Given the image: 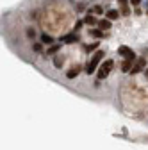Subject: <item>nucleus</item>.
Here are the masks:
<instances>
[{
    "label": "nucleus",
    "mask_w": 148,
    "mask_h": 150,
    "mask_svg": "<svg viewBox=\"0 0 148 150\" xmlns=\"http://www.w3.org/2000/svg\"><path fill=\"white\" fill-rule=\"evenodd\" d=\"M104 50H97L93 55H91V59L87 61V64H86V73L87 75H91V73H95L97 71V68H100V63H102V59H104Z\"/></svg>",
    "instance_id": "obj_1"
},
{
    "label": "nucleus",
    "mask_w": 148,
    "mask_h": 150,
    "mask_svg": "<svg viewBox=\"0 0 148 150\" xmlns=\"http://www.w3.org/2000/svg\"><path fill=\"white\" fill-rule=\"evenodd\" d=\"M113 66H114V61H113V59H105V61L100 64V68L97 70V79H98V81L105 79L107 75L111 73V70H113Z\"/></svg>",
    "instance_id": "obj_2"
},
{
    "label": "nucleus",
    "mask_w": 148,
    "mask_h": 150,
    "mask_svg": "<svg viewBox=\"0 0 148 150\" xmlns=\"http://www.w3.org/2000/svg\"><path fill=\"white\" fill-rule=\"evenodd\" d=\"M118 55H121L123 59H130V61H136V52L132 48H128V47H120L118 48Z\"/></svg>",
    "instance_id": "obj_3"
},
{
    "label": "nucleus",
    "mask_w": 148,
    "mask_h": 150,
    "mask_svg": "<svg viewBox=\"0 0 148 150\" xmlns=\"http://www.w3.org/2000/svg\"><path fill=\"white\" fill-rule=\"evenodd\" d=\"M61 41L66 43V45H73L79 41V34L77 32H71V34H66V36H61Z\"/></svg>",
    "instance_id": "obj_4"
},
{
    "label": "nucleus",
    "mask_w": 148,
    "mask_h": 150,
    "mask_svg": "<svg viewBox=\"0 0 148 150\" xmlns=\"http://www.w3.org/2000/svg\"><path fill=\"white\" fill-rule=\"evenodd\" d=\"M146 68V59L144 57H139L136 63H134V66H132V71L130 73H139V71H143Z\"/></svg>",
    "instance_id": "obj_5"
},
{
    "label": "nucleus",
    "mask_w": 148,
    "mask_h": 150,
    "mask_svg": "<svg viewBox=\"0 0 148 150\" xmlns=\"http://www.w3.org/2000/svg\"><path fill=\"white\" fill-rule=\"evenodd\" d=\"M120 14H121V13H120L118 9H109V11L105 13V18H107L109 22H113V20H118Z\"/></svg>",
    "instance_id": "obj_6"
},
{
    "label": "nucleus",
    "mask_w": 148,
    "mask_h": 150,
    "mask_svg": "<svg viewBox=\"0 0 148 150\" xmlns=\"http://www.w3.org/2000/svg\"><path fill=\"white\" fill-rule=\"evenodd\" d=\"M132 66H134V61H130V59H125V61L121 63V71H125V73H130V71H132Z\"/></svg>",
    "instance_id": "obj_7"
},
{
    "label": "nucleus",
    "mask_w": 148,
    "mask_h": 150,
    "mask_svg": "<svg viewBox=\"0 0 148 150\" xmlns=\"http://www.w3.org/2000/svg\"><path fill=\"white\" fill-rule=\"evenodd\" d=\"M97 27H98L102 32H104V30H109V29H111V22L107 20V18H102V20H98V25H97Z\"/></svg>",
    "instance_id": "obj_8"
},
{
    "label": "nucleus",
    "mask_w": 148,
    "mask_h": 150,
    "mask_svg": "<svg viewBox=\"0 0 148 150\" xmlns=\"http://www.w3.org/2000/svg\"><path fill=\"white\" fill-rule=\"evenodd\" d=\"M79 73H80V66H73V68H70V70L66 71V77H68V79H75Z\"/></svg>",
    "instance_id": "obj_9"
},
{
    "label": "nucleus",
    "mask_w": 148,
    "mask_h": 150,
    "mask_svg": "<svg viewBox=\"0 0 148 150\" xmlns=\"http://www.w3.org/2000/svg\"><path fill=\"white\" fill-rule=\"evenodd\" d=\"M84 23H86V25H98V20H97L93 14H87V16L84 18Z\"/></svg>",
    "instance_id": "obj_10"
},
{
    "label": "nucleus",
    "mask_w": 148,
    "mask_h": 150,
    "mask_svg": "<svg viewBox=\"0 0 148 150\" xmlns=\"http://www.w3.org/2000/svg\"><path fill=\"white\" fill-rule=\"evenodd\" d=\"M63 64H64V57H63L61 54H57V55L54 57V66H55V68H61Z\"/></svg>",
    "instance_id": "obj_11"
},
{
    "label": "nucleus",
    "mask_w": 148,
    "mask_h": 150,
    "mask_svg": "<svg viewBox=\"0 0 148 150\" xmlns=\"http://www.w3.org/2000/svg\"><path fill=\"white\" fill-rule=\"evenodd\" d=\"M41 43H43V45H52V43H54L52 36L47 34V32H43V34H41Z\"/></svg>",
    "instance_id": "obj_12"
},
{
    "label": "nucleus",
    "mask_w": 148,
    "mask_h": 150,
    "mask_svg": "<svg viewBox=\"0 0 148 150\" xmlns=\"http://www.w3.org/2000/svg\"><path fill=\"white\" fill-rule=\"evenodd\" d=\"M59 50H61V45H52V47H50V48L47 50V54H45V55H52V54H57Z\"/></svg>",
    "instance_id": "obj_13"
},
{
    "label": "nucleus",
    "mask_w": 148,
    "mask_h": 150,
    "mask_svg": "<svg viewBox=\"0 0 148 150\" xmlns=\"http://www.w3.org/2000/svg\"><path fill=\"white\" fill-rule=\"evenodd\" d=\"M89 34L93 36V38H104V32H102L100 29H91V30H89Z\"/></svg>",
    "instance_id": "obj_14"
},
{
    "label": "nucleus",
    "mask_w": 148,
    "mask_h": 150,
    "mask_svg": "<svg viewBox=\"0 0 148 150\" xmlns=\"http://www.w3.org/2000/svg\"><path fill=\"white\" fill-rule=\"evenodd\" d=\"M97 48H98V41L91 43V45H86V52H93V50H97Z\"/></svg>",
    "instance_id": "obj_15"
},
{
    "label": "nucleus",
    "mask_w": 148,
    "mask_h": 150,
    "mask_svg": "<svg viewBox=\"0 0 148 150\" xmlns=\"http://www.w3.org/2000/svg\"><path fill=\"white\" fill-rule=\"evenodd\" d=\"M121 16H128V14H130V7H128V6H121Z\"/></svg>",
    "instance_id": "obj_16"
},
{
    "label": "nucleus",
    "mask_w": 148,
    "mask_h": 150,
    "mask_svg": "<svg viewBox=\"0 0 148 150\" xmlns=\"http://www.w3.org/2000/svg\"><path fill=\"white\" fill-rule=\"evenodd\" d=\"M91 11H93L95 14H104V7H102V6H95Z\"/></svg>",
    "instance_id": "obj_17"
},
{
    "label": "nucleus",
    "mask_w": 148,
    "mask_h": 150,
    "mask_svg": "<svg viewBox=\"0 0 148 150\" xmlns=\"http://www.w3.org/2000/svg\"><path fill=\"white\" fill-rule=\"evenodd\" d=\"M34 36H36V30H34L32 27H29V29H27V38H30V40H32Z\"/></svg>",
    "instance_id": "obj_18"
},
{
    "label": "nucleus",
    "mask_w": 148,
    "mask_h": 150,
    "mask_svg": "<svg viewBox=\"0 0 148 150\" xmlns=\"http://www.w3.org/2000/svg\"><path fill=\"white\" fill-rule=\"evenodd\" d=\"M32 48H34L36 52H41V48H43V43H34V45H32Z\"/></svg>",
    "instance_id": "obj_19"
},
{
    "label": "nucleus",
    "mask_w": 148,
    "mask_h": 150,
    "mask_svg": "<svg viewBox=\"0 0 148 150\" xmlns=\"http://www.w3.org/2000/svg\"><path fill=\"white\" fill-rule=\"evenodd\" d=\"M82 25H84V20H79V22L75 23V32H77V30H80V27H82Z\"/></svg>",
    "instance_id": "obj_20"
},
{
    "label": "nucleus",
    "mask_w": 148,
    "mask_h": 150,
    "mask_svg": "<svg viewBox=\"0 0 148 150\" xmlns=\"http://www.w3.org/2000/svg\"><path fill=\"white\" fill-rule=\"evenodd\" d=\"M118 4L120 6H128V4H130V0H118Z\"/></svg>",
    "instance_id": "obj_21"
},
{
    "label": "nucleus",
    "mask_w": 148,
    "mask_h": 150,
    "mask_svg": "<svg viewBox=\"0 0 148 150\" xmlns=\"http://www.w3.org/2000/svg\"><path fill=\"white\" fill-rule=\"evenodd\" d=\"M130 4H132V6H134V7H137V6H139V4H141V0H130Z\"/></svg>",
    "instance_id": "obj_22"
},
{
    "label": "nucleus",
    "mask_w": 148,
    "mask_h": 150,
    "mask_svg": "<svg viewBox=\"0 0 148 150\" xmlns=\"http://www.w3.org/2000/svg\"><path fill=\"white\" fill-rule=\"evenodd\" d=\"M144 73H146V77H148V68H146V70H144Z\"/></svg>",
    "instance_id": "obj_23"
},
{
    "label": "nucleus",
    "mask_w": 148,
    "mask_h": 150,
    "mask_svg": "<svg viewBox=\"0 0 148 150\" xmlns=\"http://www.w3.org/2000/svg\"><path fill=\"white\" fill-rule=\"evenodd\" d=\"M146 14H148V9H146Z\"/></svg>",
    "instance_id": "obj_24"
}]
</instances>
